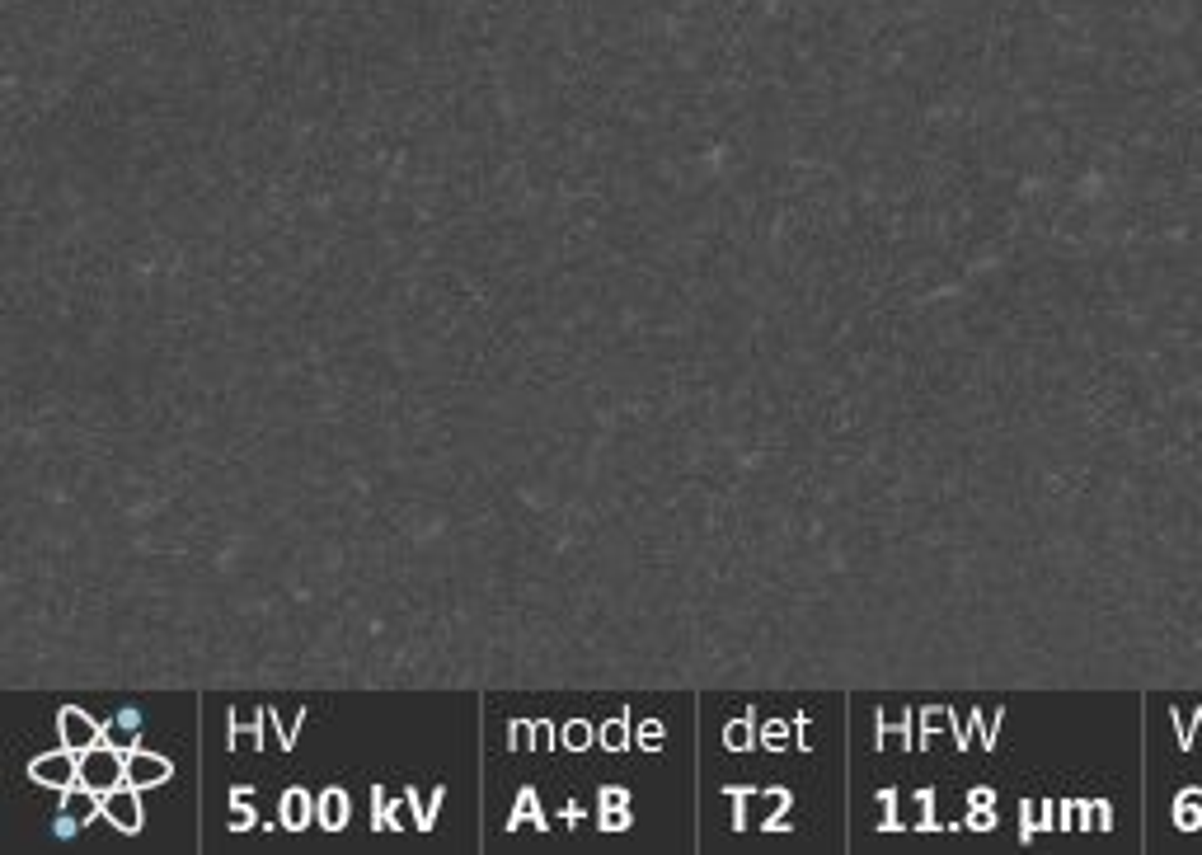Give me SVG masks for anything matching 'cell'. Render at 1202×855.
I'll use <instances>...</instances> for the list:
<instances>
[{
    "label": "cell",
    "instance_id": "obj_1",
    "mask_svg": "<svg viewBox=\"0 0 1202 855\" xmlns=\"http://www.w3.org/2000/svg\"><path fill=\"white\" fill-rule=\"evenodd\" d=\"M80 780H85L90 790H99V794L118 790V785L127 780V757H123V752H113L108 743H99L94 752H85V757H80Z\"/></svg>",
    "mask_w": 1202,
    "mask_h": 855
},
{
    "label": "cell",
    "instance_id": "obj_2",
    "mask_svg": "<svg viewBox=\"0 0 1202 855\" xmlns=\"http://www.w3.org/2000/svg\"><path fill=\"white\" fill-rule=\"evenodd\" d=\"M29 776H33V785H47V790H71L80 780V752L57 747V752H47V757H33Z\"/></svg>",
    "mask_w": 1202,
    "mask_h": 855
},
{
    "label": "cell",
    "instance_id": "obj_3",
    "mask_svg": "<svg viewBox=\"0 0 1202 855\" xmlns=\"http://www.w3.org/2000/svg\"><path fill=\"white\" fill-rule=\"evenodd\" d=\"M57 733H62V747H71V752H80V757L104 743V724H99L94 715H85V710H76V705H62Z\"/></svg>",
    "mask_w": 1202,
    "mask_h": 855
},
{
    "label": "cell",
    "instance_id": "obj_4",
    "mask_svg": "<svg viewBox=\"0 0 1202 855\" xmlns=\"http://www.w3.org/2000/svg\"><path fill=\"white\" fill-rule=\"evenodd\" d=\"M104 823H113L118 832H127V837H137L141 832V790L137 785H118V790L104 794Z\"/></svg>",
    "mask_w": 1202,
    "mask_h": 855
},
{
    "label": "cell",
    "instance_id": "obj_5",
    "mask_svg": "<svg viewBox=\"0 0 1202 855\" xmlns=\"http://www.w3.org/2000/svg\"><path fill=\"white\" fill-rule=\"evenodd\" d=\"M170 776H174V766L165 762V757H155V752H146V747H132V752H127V785L155 790V785H165Z\"/></svg>",
    "mask_w": 1202,
    "mask_h": 855
},
{
    "label": "cell",
    "instance_id": "obj_6",
    "mask_svg": "<svg viewBox=\"0 0 1202 855\" xmlns=\"http://www.w3.org/2000/svg\"><path fill=\"white\" fill-rule=\"evenodd\" d=\"M141 724H146V715H141L137 705H123V710H113V719L104 724V743L113 747V752H132V747H141Z\"/></svg>",
    "mask_w": 1202,
    "mask_h": 855
},
{
    "label": "cell",
    "instance_id": "obj_7",
    "mask_svg": "<svg viewBox=\"0 0 1202 855\" xmlns=\"http://www.w3.org/2000/svg\"><path fill=\"white\" fill-rule=\"evenodd\" d=\"M348 813H353V804H348V794L339 790V785H329V790L315 799V823L329 827V832H339V827H348Z\"/></svg>",
    "mask_w": 1202,
    "mask_h": 855
},
{
    "label": "cell",
    "instance_id": "obj_8",
    "mask_svg": "<svg viewBox=\"0 0 1202 855\" xmlns=\"http://www.w3.org/2000/svg\"><path fill=\"white\" fill-rule=\"evenodd\" d=\"M62 809L76 813L80 823H90V818H104V794L90 790L85 780H76L71 790H62Z\"/></svg>",
    "mask_w": 1202,
    "mask_h": 855
},
{
    "label": "cell",
    "instance_id": "obj_9",
    "mask_svg": "<svg viewBox=\"0 0 1202 855\" xmlns=\"http://www.w3.org/2000/svg\"><path fill=\"white\" fill-rule=\"evenodd\" d=\"M278 813H282L278 823L287 827V832H301V827L315 818V799H310L306 790H287V794H282V809Z\"/></svg>",
    "mask_w": 1202,
    "mask_h": 855
},
{
    "label": "cell",
    "instance_id": "obj_10",
    "mask_svg": "<svg viewBox=\"0 0 1202 855\" xmlns=\"http://www.w3.org/2000/svg\"><path fill=\"white\" fill-rule=\"evenodd\" d=\"M522 823H531L536 832H545V827H550V823H545V813H540V799H536V790H531V785L517 794V809H512V818H508L512 832H517Z\"/></svg>",
    "mask_w": 1202,
    "mask_h": 855
},
{
    "label": "cell",
    "instance_id": "obj_11",
    "mask_svg": "<svg viewBox=\"0 0 1202 855\" xmlns=\"http://www.w3.org/2000/svg\"><path fill=\"white\" fill-rule=\"evenodd\" d=\"M634 738H630V715H616V719H606L601 724V747L606 752H625Z\"/></svg>",
    "mask_w": 1202,
    "mask_h": 855
},
{
    "label": "cell",
    "instance_id": "obj_12",
    "mask_svg": "<svg viewBox=\"0 0 1202 855\" xmlns=\"http://www.w3.org/2000/svg\"><path fill=\"white\" fill-rule=\"evenodd\" d=\"M752 743H761V738H756V724H752V715L733 719V724H728V729H724V747H728V752H747V747H752Z\"/></svg>",
    "mask_w": 1202,
    "mask_h": 855
},
{
    "label": "cell",
    "instance_id": "obj_13",
    "mask_svg": "<svg viewBox=\"0 0 1202 855\" xmlns=\"http://www.w3.org/2000/svg\"><path fill=\"white\" fill-rule=\"evenodd\" d=\"M592 743H597V733H592V724H583V719H569V724L559 729V747H569V752H587Z\"/></svg>",
    "mask_w": 1202,
    "mask_h": 855
},
{
    "label": "cell",
    "instance_id": "obj_14",
    "mask_svg": "<svg viewBox=\"0 0 1202 855\" xmlns=\"http://www.w3.org/2000/svg\"><path fill=\"white\" fill-rule=\"evenodd\" d=\"M231 827H235V832H249V827H254V813H249V790H235L231 794Z\"/></svg>",
    "mask_w": 1202,
    "mask_h": 855
},
{
    "label": "cell",
    "instance_id": "obj_15",
    "mask_svg": "<svg viewBox=\"0 0 1202 855\" xmlns=\"http://www.w3.org/2000/svg\"><path fill=\"white\" fill-rule=\"evenodd\" d=\"M761 743L771 747V752H785V747H789V724H785V719H771V724H761Z\"/></svg>",
    "mask_w": 1202,
    "mask_h": 855
},
{
    "label": "cell",
    "instance_id": "obj_16",
    "mask_svg": "<svg viewBox=\"0 0 1202 855\" xmlns=\"http://www.w3.org/2000/svg\"><path fill=\"white\" fill-rule=\"evenodd\" d=\"M634 743L644 747V752H658V747H663V724H658V719H644L639 733H634Z\"/></svg>",
    "mask_w": 1202,
    "mask_h": 855
},
{
    "label": "cell",
    "instance_id": "obj_17",
    "mask_svg": "<svg viewBox=\"0 0 1202 855\" xmlns=\"http://www.w3.org/2000/svg\"><path fill=\"white\" fill-rule=\"evenodd\" d=\"M616 809H630V790L606 785V790H601V813H616Z\"/></svg>",
    "mask_w": 1202,
    "mask_h": 855
},
{
    "label": "cell",
    "instance_id": "obj_18",
    "mask_svg": "<svg viewBox=\"0 0 1202 855\" xmlns=\"http://www.w3.org/2000/svg\"><path fill=\"white\" fill-rule=\"evenodd\" d=\"M597 823L606 827V832H625L634 818H630V809H616V813H597Z\"/></svg>",
    "mask_w": 1202,
    "mask_h": 855
},
{
    "label": "cell",
    "instance_id": "obj_19",
    "mask_svg": "<svg viewBox=\"0 0 1202 855\" xmlns=\"http://www.w3.org/2000/svg\"><path fill=\"white\" fill-rule=\"evenodd\" d=\"M508 733H512V747H536V724H522V719H517Z\"/></svg>",
    "mask_w": 1202,
    "mask_h": 855
},
{
    "label": "cell",
    "instance_id": "obj_20",
    "mask_svg": "<svg viewBox=\"0 0 1202 855\" xmlns=\"http://www.w3.org/2000/svg\"><path fill=\"white\" fill-rule=\"evenodd\" d=\"M559 738H555V729L550 724H536V747H555Z\"/></svg>",
    "mask_w": 1202,
    "mask_h": 855
}]
</instances>
